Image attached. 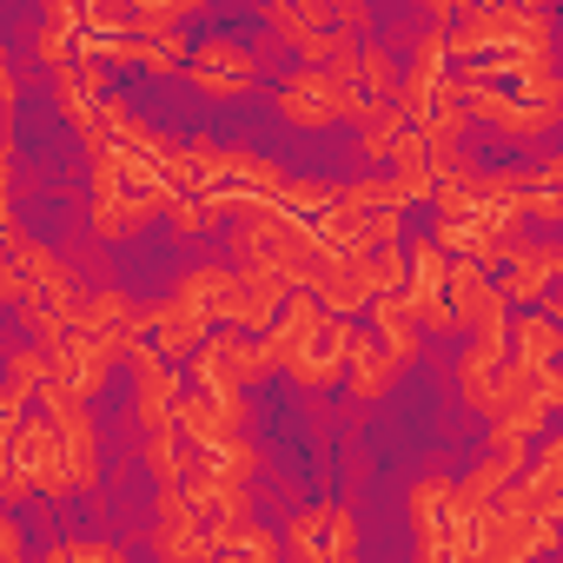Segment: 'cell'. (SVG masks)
<instances>
[{
	"label": "cell",
	"mask_w": 563,
	"mask_h": 563,
	"mask_svg": "<svg viewBox=\"0 0 563 563\" xmlns=\"http://www.w3.org/2000/svg\"><path fill=\"white\" fill-rule=\"evenodd\" d=\"M556 563H563V556H556Z\"/></svg>",
	"instance_id": "cell-26"
},
{
	"label": "cell",
	"mask_w": 563,
	"mask_h": 563,
	"mask_svg": "<svg viewBox=\"0 0 563 563\" xmlns=\"http://www.w3.org/2000/svg\"><path fill=\"white\" fill-rule=\"evenodd\" d=\"M510 358L523 365V372H550L556 358H563V325L550 319V312H523V319H510Z\"/></svg>",
	"instance_id": "cell-14"
},
{
	"label": "cell",
	"mask_w": 563,
	"mask_h": 563,
	"mask_svg": "<svg viewBox=\"0 0 563 563\" xmlns=\"http://www.w3.org/2000/svg\"><path fill=\"white\" fill-rule=\"evenodd\" d=\"M292 563H358V523L345 504H312L286 523Z\"/></svg>",
	"instance_id": "cell-5"
},
{
	"label": "cell",
	"mask_w": 563,
	"mask_h": 563,
	"mask_svg": "<svg viewBox=\"0 0 563 563\" xmlns=\"http://www.w3.org/2000/svg\"><path fill=\"white\" fill-rule=\"evenodd\" d=\"M398 199H405V206L438 199V146H431L424 133H411L405 153H398Z\"/></svg>",
	"instance_id": "cell-18"
},
{
	"label": "cell",
	"mask_w": 563,
	"mask_h": 563,
	"mask_svg": "<svg viewBox=\"0 0 563 563\" xmlns=\"http://www.w3.org/2000/svg\"><path fill=\"white\" fill-rule=\"evenodd\" d=\"M372 339H378L398 365H411V352H418V319H411L405 292H391V299H378V306H372Z\"/></svg>",
	"instance_id": "cell-19"
},
{
	"label": "cell",
	"mask_w": 563,
	"mask_h": 563,
	"mask_svg": "<svg viewBox=\"0 0 563 563\" xmlns=\"http://www.w3.org/2000/svg\"><path fill=\"white\" fill-rule=\"evenodd\" d=\"M537 398H543V411H563V358L537 378Z\"/></svg>",
	"instance_id": "cell-22"
},
{
	"label": "cell",
	"mask_w": 563,
	"mask_h": 563,
	"mask_svg": "<svg viewBox=\"0 0 563 563\" xmlns=\"http://www.w3.org/2000/svg\"><path fill=\"white\" fill-rule=\"evenodd\" d=\"M451 265H457V258H451L438 239H418V245H411V286H405V292H424V299H431V292H451Z\"/></svg>",
	"instance_id": "cell-20"
},
{
	"label": "cell",
	"mask_w": 563,
	"mask_h": 563,
	"mask_svg": "<svg viewBox=\"0 0 563 563\" xmlns=\"http://www.w3.org/2000/svg\"><path fill=\"white\" fill-rule=\"evenodd\" d=\"M332 74H339V80H345L358 100H398V87H405L398 60H391L385 47H372V41H365V47H352V54H345Z\"/></svg>",
	"instance_id": "cell-13"
},
{
	"label": "cell",
	"mask_w": 563,
	"mask_h": 563,
	"mask_svg": "<svg viewBox=\"0 0 563 563\" xmlns=\"http://www.w3.org/2000/svg\"><path fill=\"white\" fill-rule=\"evenodd\" d=\"M133 339H140V345H153L159 358H173V365H179V358H199V352H206V339H212V319L173 292L166 306H146V312H140Z\"/></svg>",
	"instance_id": "cell-6"
},
{
	"label": "cell",
	"mask_w": 563,
	"mask_h": 563,
	"mask_svg": "<svg viewBox=\"0 0 563 563\" xmlns=\"http://www.w3.org/2000/svg\"><path fill=\"white\" fill-rule=\"evenodd\" d=\"M212 563H278V537L258 530L252 517H206Z\"/></svg>",
	"instance_id": "cell-12"
},
{
	"label": "cell",
	"mask_w": 563,
	"mask_h": 563,
	"mask_svg": "<svg viewBox=\"0 0 563 563\" xmlns=\"http://www.w3.org/2000/svg\"><path fill=\"white\" fill-rule=\"evenodd\" d=\"M504 510L537 517V523H563V431H550V438H543L537 464H523V477L510 484Z\"/></svg>",
	"instance_id": "cell-7"
},
{
	"label": "cell",
	"mask_w": 563,
	"mask_h": 563,
	"mask_svg": "<svg viewBox=\"0 0 563 563\" xmlns=\"http://www.w3.org/2000/svg\"><path fill=\"white\" fill-rule=\"evenodd\" d=\"M41 563H93V537H60V543H47Z\"/></svg>",
	"instance_id": "cell-21"
},
{
	"label": "cell",
	"mask_w": 563,
	"mask_h": 563,
	"mask_svg": "<svg viewBox=\"0 0 563 563\" xmlns=\"http://www.w3.org/2000/svg\"><path fill=\"white\" fill-rule=\"evenodd\" d=\"M464 100H471V120H484V126H497V133H510V140L550 133V126L563 120V107H530L523 93H504V87H477V93H464Z\"/></svg>",
	"instance_id": "cell-10"
},
{
	"label": "cell",
	"mask_w": 563,
	"mask_h": 563,
	"mask_svg": "<svg viewBox=\"0 0 563 563\" xmlns=\"http://www.w3.org/2000/svg\"><path fill=\"white\" fill-rule=\"evenodd\" d=\"M411 133H418V126H411V113H405L398 100H372L365 120H358V153H365V159H398Z\"/></svg>",
	"instance_id": "cell-15"
},
{
	"label": "cell",
	"mask_w": 563,
	"mask_h": 563,
	"mask_svg": "<svg viewBox=\"0 0 563 563\" xmlns=\"http://www.w3.org/2000/svg\"><path fill=\"white\" fill-rule=\"evenodd\" d=\"M265 372H278L272 365V352H265V339H245V332H212L206 339V352L192 358V378H199V391H245V385H258Z\"/></svg>",
	"instance_id": "cell-3"
},
{
	"label": "cell",
	"mask_w": 563,
	"mask_h": 563,
	"mask_svg": "<svg viewBox=\"0 0 563 563\" xmlns=\"http://www.w3.org/2000/svg\"><path fill=\"white\" fill-rule=\"evenodd\" d=\"M252 80H258V60H252L239 41L212 34V41H199V47H192V87H199L206 100H245V93H252Z\"/></svg>",
	"instance_id": "cell-8"
},
{
	"label": "cell",
	"mask_w": 563,
	"mask_h": 563,
	"mask_svg": "<svg viewBox=\"0 0 563 563\" xmlns=\"http://www.w3.org/2000/svg\"><path fill=\"white\" fill-rule=\"evenodd\" d=\"M352 345H358V325H345V319H332L299 358H292V378L299 385H312V391H325V385H339L345 372H352Z\"/></svg>",
	"instance_id": "cell-11"
},
{
	"label": "cell",
	"mask_w": 563,
	"mask_h": 563,
	"mask_svg": "<svg viewBox=\"0 0 563 563\" xmlns=\"http://www.w3.org/2000/svg\"><path fill=\"white\" fill-rule=\"evenodd\" d=\"M398 372H405V365H398V358H391V352H385V345H378L372 332H358V345H352V372H345V385H352L358 398H385V391L398 385Z\"/></svg>",
	"instance_id": "cell-16"
},
{
	"label": "cell",
	"mask_w": 563,
	"mask_h": 563,
	"mask_svg": "<svg viewBox=\"0 0 563 563\" xmlns=\"http://www.w3.org/2000/svg\"><path fill=\"white\" fill-rule=\"evenodd\" d=\"M265 27H272L278 41H292V54H299V47H312V41H325V34H332V0H299V8H265Z\"/></svg>",
	"instance_id": "cell-17"
},
{
	"label": "cell",
	"mask_w": 563,
	"mask_h": 563,
	"mask_svg": "<svg viewBox=\"0 0 563 563\" xmlns=\"http://www.w3.org/2000/svg\"><path fill=\"white\" fill-rule=\"evenodd\" d=\"M8 471H21L41 497H67V490H80L74 457H67V438H60L54 418H27V424L8 431Z\"/></svg>",
	"instance_id": "cell-1"
},
{
	"label": "cell",
	"mask_w": 563,
	"mask_h": 563,
	"mask_svg": "<svg viewBox=\"0 0 563 563\" xmlns=\"http://www.w3.org/2000/svg\"><path fill=\"white\" fill-rule=\"evenodd\" d=\"M372 100H358L332 67H299L278 80V113L292 126H339V120H365Z\"/></svg>",
	"instance_id": "cell-2"
},
{
	"label": "cell",
	"mask_w": 563,
	"mask_h": 563,
	"mask_svg": "<svg viewBox=\"0 0 563 563\" xmlns=\"http://www.w3.org/2000/svg\"><path fill=\"white\" fill-rule=\"evenodd\" d=\"M0 556H8V563H27V537H21V523H14V517L0 523Z\"/></svg>",
	"instance_id": "cell-23"
},
{
	"label": "cell",
	"mask_w": 563,
	"mask_h": 563,
	"mask_svg": "<svg viewBox=\"0 0 563 563\" xmlns=\"http://www.w3.org/2000/svg\"><path fill=\"white\" fill-rule=\"evenodd\" d=\"M504 299L510 306H523V312H543L550 306V292H556V239H517V252H510V265H504Z\"/></svg>",
	"instance_id": "cell-9"
},
{
	"label": "cell",
	"mask_w": 563,
	"mask_h": 563,
	"mask_svg": "<svg viewBox=\"0 0 563 563\" xmlns=\"http://www.w3.org/2000/svg\"><path fill=\"white\" fill-rule=\"evenodd\" d=\"M543 312H550V319L563 325V278H556V292H550V306H543Z\"/></svg>",
	"instance_id": "cell-25"
},
{
	"label": "cell",
	"mask_w": 563,
	"mask_h": 563,
	"mask_svg": "<svg viewBox=\"0 0 563 563\" xmlns=\"http://www.w3.org/2000/svg\"><path fill=\"white\" fill-rule=\"evenodd\" d=\"M332 27L352 41V27H365V8H358V0H332Z\"/></svg>",
	"instance_id": "cell-24"
},
{
	"label": "cell",
	"mask_w": 563,
	"mask_h": 563,
	"mask_svg": "<svg viewBox=\"0 0 563 563\" xmlns=\"http://www.w3.org/2000/svg\"><path fill=\"white\" fill-rule=\"evenodd\" d=\"M133 411H140V424H146V438L153 431H179V411H186V372L173 365V358H159L153 345H140L133 358Z\"/></svg>",
	"instance_id": "cell-4"
}]
</instances>
